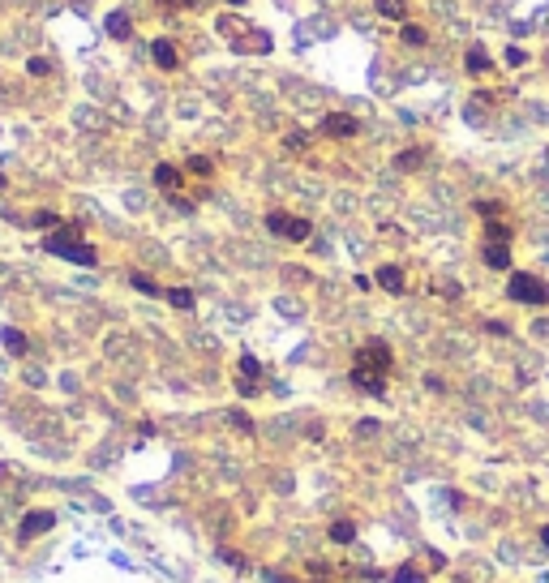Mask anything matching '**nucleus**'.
Segmentation results:
<instances>
[{"label": "nucleus", "instance_id": "nucleus-1", "mask_svg": "<svg viewBox=\"0 0 549 583\" xmlns=\"http://www.w3.org/2000/svg\"><path fill=\"white\" fill-rule=\"evenodd\" d=\"M395 356H391V347L382 339H369L361 352H357V365H352V382L369 395H382L386 391V373H391Z\"/></svg>", "mask_w": 549, "mask_h": 583}, {"label": "nucleus", "instance_id": "nucleus-2", "mask_svg": "<svg viewBox=\"0 0 549 583\" xmlns=\"http://www.w3.org/2000/svg\"><path fill=\"white\" fill-rule=\"evenodd\" d=\"M43 249H47V253H56V258L78 262V266H95V249H90L86 240H78V227H65V232H47Z\"/></svg>", "mask_w": 549, "mask_h": 583}, {"label": "nucleus", "instance_id": "nucleus-3", "mask_svg": "<svg viewBox=\"0 0 549 583\" xmlns=\"http://www.w3.org/2000/svg\"><path fill=\"white\" fill-rule=\"evenodd\" d=\"M507 296L519 300V305H549V284L545 279H532V274H511Z\"/></svg>", "mask_w": 549, "mask_h": 583}, {"label": "nucleus", "instance_id": "nucleus-4", "mask_svg": "<svg viewBox=\"0 0 549 583\" xmlns=\"http://www.w3.org/2000/svg\"><path fill=\"white\" fill-rule=\"evenodd\" d=\"M266 227L274 236H288V240H309V219H292L284 211H270L266 215Z\"/></svg>", "mask_w": 549, "mask_h": 583}, {"label": "nucleus", "instance_id": "nucleus-5", "mask_svg": "<svg viewBox=\"0 0 549 583\" xmlns=\"http://www.w3.org/2000/svg\"><path fill=\"white\" fill-rule=\"evenodd\" d=\"M322 133H327V138H357L361 120L347 116V112H331V116H322Z\"/></svg>", "mask_w": 549, "mask_h": 583}, {"label": "nucleus", "instance_id": "nucleus-6", "mask_svg": "<svg viewBox=\"0 0 549 583\" xmlns=\"http://www.w3.org/2000/svg\"><path fill=\"white\" fill-rule=\"evenodd\" d=\"M258 377H262L258 356H254V352H245V356H240V382H236V391H240V395H254V391H258Z\"/></svg>", "mask_w": 549, "mask_h": 583}, {"label": "nucleus", "instance_id": "nucleus-7", "mask_svg": "<svg viewBox=\"0 0 549 583\" xmlns=\"http://www.w3.org/2000/svg\"><path fill=\"white\" fill-rule=\"evenodd\" d=\"M52 523H56V519H52V511H31L26 519H22L17 536H22V541H35L39 532H52Z\"/></svg>", "mask_w": 549, "mask_h": 583}, {"label": "nucleus", "instance_id": "nucleus-8", "mask_svg": "<svg viewBox=\"0 0 549 583\" xmlns=\"http://www.w3.org/2000/svg\"><path fill=\"white\" fill-rule=\"evenodd\" d=\"M151 56H155V65H159V69H177V65H181L177 47H172L167 39H155V43H151Z\"/></svg>", "mask_w": 549, "mask_h": 583}, {"label": "nucleus", "instance_id": "nucleus-9", "mask_svg": "<svg viewBox=\"0 0 549 583\" xmlns=\"http://www.w3.org/2000/svg\"><path fill=\"white\" fill-rule=\"evenodd\" d=\"M485 262H489L493 270H507V266H511V249H507L502 240H489V245H485Z\"/></svg>", "mask_w": 549, "mask_h": 583}, {"label": "nucleus", "instance_id": "nucleus-10", "mask_svg": "<svg viewBox=\"0 0 549 583\" xmlns=\"http://www.w3.org/2000/svg\"><path fill=\"white\" fill-rule=\"evenodd\" d=\"M104 31L112 35V39H129L133 35V22L124 17V13H108V22H104Z\"/></svg>", "mask_w": 549, "mask_h": 583}, {"label": "nucleus", "instance_id": "nucleus-11", "mask_svg": "<svg viewBox=\"0 0 549 583\" xmlns=\"http://www.w3.org/2000/svg\"><path fill=\"white\" fill-rule=\"evenodd\" d=\"M468 73H489V52H485L481 43L468 47Z\"/></svg>", "mask_w": 549, "mask_h": 583}, {"label": "nucleus", "instance_id": "nucleus-12", "mask_svg": "<svg viewBox=\"0 0 549 583\" xmlns=\"http://www.w3.org/2000/svg\"><path fill=\"white\" fill-rule=\"evenodd\" d=\"M155 185L172 193V189H177V185H181V172H177V167H172V163H159V167H155Z\"/></svg>", "mask_w": 549, "mask_h": 583}, {"label": "nucleus", "instance_id": "nucleus-13", "mask_svg": "<svg viewBox=\"0 0 549 583\" xmlns=\"http://www.w3.org/2000/svg\"><path fill=\"white\" fill-rule=\"evenodd\" d=\"M378 284H382L386 292H404V270H399V266H382V270H378Z\"/></svg>", "mask_w": 549, "mask_h": 583}, {"label": "nucleus", "instance_id": "nucleus-14", "mask_svg": "<svg viewBox=\"0 0 549 583\" xmlns=\"http://www.w3.org/2000/svg\"><path fill=\"white\" fill-rule=\"evenodd\" d=\"M373 5H378V13L382 17H408V0H373Z\"/></svg>", "mask_w": 549, "mask_h": 583}, {"label": "nucleus", "instance_id": "nucleus-15", "mask_svg": "<svg viewBox=\"0 0 549 583\" xmlns=\"http://www.w3.org/2000/svg\"><path fill=\"white\" fill-rule=\"evenodd\" d=\"M420 163H425V150H404V155L395 159V167H404V172H416Z\"/></svg>", "mask_w": 549, "mask_h": 583}, {"label": "nucleus", "instance_id": "nucleus-16", "mask_svg": "<svg viewBox=\"0 0 549 583\" xmlns=\"http://www.w3.org/2000/svg\"><path fill=\"white\" fill-rule=\"evenodd\" d=\"M331 541H339V545H352V541H357V527L347 523V519H339V523L331 527Z\"/></svg>", "mask_w": 549, "mask_h": 583}, {"label": "nucleus", "instance_id": "nucleus-17", "mask_svg": "<svg viewBox=\"0 0 549 583\" xmlns=\"http://www.w3.org/2000/svg\"><path fill=\"white\" fill-rule=\"evenodd\" d=\"M0 339H5V347L13 352V356H22V352H26V335H22V331H13V326H9V331L0 335Z\"/></svg>", "mask_w": 549, "mask_h": 583}, {"label": "nucleus", "instance_id": "nucleus-18", "mask_svg": "<svg viewBox=\"0 0 549 583\" xmlns=\"http://www.w3.org/2000/svg\"><path fill=\"white\" fill-rule=\"evenodd\" d=\"M167 300H172L177 309H193V292H189V288H172V292H167Z\"/></svg>", "mask_w": 549, "mask_h": 583}, {"label": "nucleus", "instance_id": "nucleus-19", "mask_svg": "<svg viewBox=\"0 0 549 583\" xmlns=\"http://www.w3.org/2000/svg\"><path fill=\"white\" fill-rule=\"evenodd\" d=\"M399 39H404L408 47H420V43H425V31H420V26H412V22H408V26H404V35H399Z\"/></svg>", "mask_w": 549, "mask_h": 583}, {"label": "nucleus", "instance_id": "nucleus-20", "mask_svg": "<svg viewBox=\"0 0 549 583\" xmlns=\"http://www.w3.org/2000/svg\"><path fill=\"white\" fill-rule=\"evenodd\" d=\"M31 223H35V227H56V223H60V215H56V211H35V219H31Z\"/></svg>", "mask_w": 549, "mask_h": 583}, {"label": "nucleus", "instance_id": "nucleus-21", "mask_svg": "<svg viewBox=\"0 0 549 583\" xmlns=\"http://www.w3.org/2000/svg\"><path fill=\"white\" fill-rule=\"evenodd\" d=\"M133 288L146 292V296H159V284H155V279H146V274H133Z\"/></svg>", "mask_w": 549, "mask_h": 583}, {"label": "nucleus", "instance_id": "nucleus-22", "mask_svg": "<svg viewBox=\"0 0 549 583\" xmlns=\"http://www.w3.org/2000/svg\"><path fill=\"white\" fill-rule=\"evenodd\" d=\"M26 69L35 73V78H47V73H52V65H47L43 56H31V60H26Z\"/></svg>", "mask_w": 549, "mask_h": 583}, {"label": "nucleus", "instance_id": "nucleus-23", "mask_svg": "<svg viewBox=\"0 0 549 583\" xmlns=\"http://www.w3.org/2000/svg\"><path fill=\"white\" fill-rule=\"evenodd\" d=\"M189 172H197V176H211V159H206V155H193V159H189Z\"/></svg>", "mask_w": 549, "mask_h": 583}, {"label": "nucleus", "instance_id": "nucleus-24", "mask_svg": "<svg viewBox=\"0 0 549 583\" xmlns=\"http://www.w3.org/2000/svg\"><path fill=\"white\" fill-rule=\"evenodd\" d=\"M228 416H232V425L240 429V434H254V420H249L245 412H228Z\"/></svg>", "mask_w": 549, "mask_h": 583}, {"label": "nucleus", "instance_id": "nucleus-25", "mask_svg": "<svg viewBox=\"0 0 549 583\" xmlns=\"http://www.w3.org/2000/svg\"><path fill=\"white\" fill-rule=\"evenodd\" d=\"M395 583H425V579H420L412 566H404V570H395Z\"/></svg>", "mask_w": 549, "mask_h": 583}, {"label": "nucleus", "instance_id": "nucleus-26", "mask_svg": "<svg viewBox=\"0 0 549 583\" xmlns=\"http://www.w3.org/2000/svg\"><path fill=\"white\" fill-rule=\"evenodd\" d=\"M284 146H288V150H305V133H301V129L288 133V138H284Z\"/></svg>", "mask_w": 549, "mask_h": 583}, {"label": "nucleus", "instance_id": "nucleus-27", "mask_svg": "<svg viewBox=\"0 0 549 583\" xmlns=\"http://www.w3.org/2000/svg\"><path fill=\"white\" fill-rule=\"evenodd\" d=\"M477 211H481L485 219H493V215H498V206H493V202H477Z\"/></svg>", "mask_w": 549, "mask_h": 583}, {"label": "nucleus", "instance_id": "nucleus-28", "mask_svg": "<svg viewBox=\"0 0 549 583\" xmlns=\"http://www.w3.org/2000/svg\"><path fill=\"white\" fill-rule=\"evenodd\" d=\"M523 60H528V56H523L519 47H511V52H507V65H523Z\"/></svg>", "mask_w": 549, "mask_h": 583}, {"label": "nucleus", "instance_id": "nucleus-29", "mask_svg": "<svg viewBox=\"0 0 549 583\" xmlns=\"http://www.w3.org/2000/svg\"><path fill=\"white\" fill-rule=\"evenodd\" d=\"M159 5H167V9H189L193 0H159Z\"/></svg>", "mask_w": 549, "mask_h": 583}, {"label": "nucleus", "instance_id": "nucleus-30", "mask_svg": "<svg viewBox=\"0 0 549 583\" xmlns=\"http://www.w3.org/2000/svg\"><path fill=\"white\" fill-rule=\"evenodd\" d=\"M541 541H545V549H549V523H545V527H541Z\"/></svg>", "mask_w": 549, "mask_h": 583}, {"label": "nucleus", "instance_id": "nucleus-31", "mask_svg": "<svg viewBox=\"0 0 549 583\" xmlns=\"http://www.w3.org/2000/svg\"><path fill=\"white\" fill-rule=\"evenodd\" d=\"M228 5H245V0H228Z\"/></svg>", "mask_w": 549, "mask_h": 583}, {"label": "nucleus", "instance_id": "nucleus-32", "mask_svg": "<svg viewBox=\"0 0 549 583\" xmlns=\"http://www.w3.org/2000/svg\"><path fill=\"white\" fill-rule=\"evenodd\" d=\"M0 189H5V176H0Z\"/></svg>", "mask_w": 549, "mask_h": 583}, {"label": "nucleus", "instance_id": "nucleus-33", "mask_svg": "<svg viewBox=\"0 0 549 583\" xmlns=\"http://www.w3.org/2000/svg\"><path fill=\"white\" fill-rule=\"evenodd\" d=\"M78 5H86V0H78Z\"/></svg>", "mask_w": 549, "mask_h": 583}, {"label": "nucleus", "instance_id": "nucleus-34", "mask_svg": "<svg viewBox=\"0 0 549 583\" xmlns=\"http://www.w3.org/2000/svg\"><path fill=\"white\" fill-rule=\"evenodd\" d=\"M545 65H549V56H545Z\"/></svg>", "mask_w": 549, "mask_h": 583}]
</instances>
